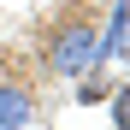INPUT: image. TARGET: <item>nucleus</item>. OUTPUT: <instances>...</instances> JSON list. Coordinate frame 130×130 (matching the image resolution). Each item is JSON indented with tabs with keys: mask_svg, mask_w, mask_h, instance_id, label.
<instances>
[{
	"mask_svg": "<svg viewBox=\"0 0 130 130\" xmlns=\"http://www.w3.org/2000/svg\"><path fill=\"white\" fill-rule=\"evenodd\" d=\"M95 41H101V36H95L89 18H71V24L53 30V41H47V65H53L59 77H83L89 65H101V59H95Z\"/></svg>",
	"mask_w": 130,
	"mask_h": 130,
	"instance_id": "nucleus-1",
	"label": "nucleus"
},
{
	"mask_svg": "<svg viewBox=\"0 0 130 130\" xmlns=\"http://www.w3.org/2000/svg\"><path fill=\"white\" fill-rule=\"evenodd\" d=\"M30 118H36L30 89H18V83H0V130H24Z\"/></svg>",
	"mask_w": 130,
	"mask_h": 130,
	"instance_id": "nucleus-2",
	"label": "nucleus"
},
{
	"mask_svg": "<svg viewBox=\"0 0 130 130\" xmlns=\"http://www.w3.org/2000/svg\"><path fill=\"white\" fill-rule=\"evenodd\" d=\"M124 30H130V12H124V0L112 6V24H106V36L95 41V59H112V53H124Z\"/></svg>",
	"mask_w": 130,
	"mask_h": 130,
	"instance_id": "nucleus-3",
	"label": "nucleus"
},
{
	"mask_svg": "<svg viewBox=\"0 0 130 130\" xmlns=\"http://www.w3.org/2000/svg\"><path fill=\"white\" fill-rule=\"evenodd\" d=\"M112 130H130V83L112 89Z\"/></svg>",
	"mask_w": 130,
	"mask_h": 130,
	"instance_id": "nucleus-4",
	"label": "nucleus"
}]
</instances>
